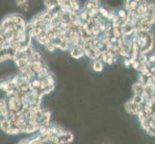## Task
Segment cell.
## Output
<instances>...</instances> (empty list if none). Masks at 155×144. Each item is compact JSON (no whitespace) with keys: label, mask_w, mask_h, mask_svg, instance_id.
I'll return each mask as SVG.
<instances>
[{"label":"cell","mask_w":155,"mask_h":144,"mask_svg":"<svg viewBox=\"0 0 155 144\" xmlns=\"http://www.w3.org/2000/svg\"><path fill=\"white\" fill-rule=\"evenodd\" d=\"M68 51H69V55L71 56V58L75 59V60H80V59H82V58L85 57L83 50L78 46L71 45Z\"/></svg>","instance_id":"6da1fadb"},{"label":"cell","mask_w":155,"mask_h":144,"mask_svg":"<svg viewBox=\"0 0 155 144\" xmlns=\"http://www.w3.org/2000/svg\"><path fill=\"white\" fill-rule=\"evenodd\" d=\"M124 110L128 114L137 116V107L134 105V103L132 102L131 99L128 100L127 102L124 104Z\"/></svg>","instance_id":"7a4b0ae2"},{"label":"cell","mask_w":155,"mask_h":144,"mask_svg":"<svg viewBox=\"0 0 155 144\" xmlns=\"http://www.w3.org/2000/svg\"><path fill=\"white\" fill-rule=\"evenodd\" d=\"M92 67H93V70L94 72L100 73V72H102L103 69H104V63L100 60H94V61H93Z\"/></svg>","instance_id":"3957f363"},{"label":"cell","mask_w":155,"mask_h":144,"mask_svg":"<svg viewBox=\"0 0 155 144\" xmlns=\"http://www.w3.org/2000/svg\"><path fill=\"white\" fill-rule=\"evenodd\" d=\"M34 40H36L37 43L41 45V46H45V45H46L47 43H48V42H50L49 39L47 38V36L45 35L44 33H42L41 35H40L39 37H37V38H35Z\"/></svg>","instance_id":"277c9868"},{"label":"cell","mask_w":155,"mask_h":144,"mask_svg":"<svg viewBox=\"0 0 155 144\" xmlns=\"http://www.w3.org/2000/svg\"><path fill=\"white\" fill-rule=\"evenodd\" d=\"M45 66V63L44 61H40V62H32V66H31V69L33 70L36 74L40 72L41 70V68Z\"/></svg>","instance_id":"5b68a950"},{"label":"cell","mask_w":155,"mask_h":144,"mask_svg":"<svg viewBox=\"0 0 155 144\" xmlns=\"http://www.w3.org/2000/svg\"><path fill=\"white\" fill-rule=\"evenodd\" d=\"M17 6L22 11V12H28V10L30 8V4L29 1H23V0H20V1H17Z\"/></svg>","instance_id":"8992f818"},{"label":"cell","mask_w":155,"mask_h":144,"mask_svg":"<svg viewBox=\"0 0 155 144\" xmlns=\"http://www.w3.org/2000/svg\"><path fill=\"white\" fill-rule=\"evenodd\" d=\"M143 90V87L141 84H139L138 82L132 86V91L134 95H142Z\"/></svg>","instance_id":"52a82bcc"},{"label":"cell","mask_w":155,"mask_h":144,"mask_svg":"<svg viewBox=\"0 0 155 144\" xmlns=\"http://www.w3.org/2000/svg\"><path fill=\"white\" fill-rule=\"evenodd\" d=\"M59 137V136H58ZM62 139L64 140V142H65V144H69V143H71L73 140H74V136L71 132H69V131H67L66 133V135L64 136H60Z\"/></svg>","instance_id":"ba28073f"},{"label":"cell","mask_w":155,"mask_h":144,"mask_svg":"<svg viewBox=\"0 0 155 144\" xmlns=\"http://www.w3.org/2000/svg\"><path fill=\"white\" fill-rule=\"evenodd\" d=\"M69 7H71L72 12H77V13L80 11V9H81L79 2L74 1V0H71V1H69Z\"/></svg>","instance_id":"9c48e42d"},{"label":"cell","mask_w":155,"mask_h":144,"mask_svg":"<svg viewBox=\"0 0 155 144\" xmlns=\"http://www.w3.org/2000/svg\"><path fill=\"white\" fill-rule=\"evenodd\" d=\"M45 81L47 85V87H55V79L54 77H53V74L50 73L48 76H47L45 79Z\"/></svg>","instance_id":"30bf717a"},{"label":"cell","mask_w":155,"mask_h":144,"mask_svg":"<svg viewBox=\"0 0 155 144\" xmlns=\"http://www.w3.org/2000/svg\"><path fill=\"white\" fill-rule=\"evenodd\" d=\"M31 60L32 62H40V61H42V57L41 55V53L38 51V50H36L33 52V54H32L31 56Z\"/></svg>","instance_id":"8fae6325"},{"label":"cell","mask_w":155,"mask_h":144,"mask_svg":"<svg viewBox=\"0 0 155 144\" xmlns=\"http://www.w3.org/2000/svg\"><path fill=\"white\" fill-rule=\"evenodd\" d=\"M68 18H69V21L72 22V23L80 19L79 18V14H78L77 12H71V13H69L68 14Z\"/></svg>","instance_id":"7c38bea8"},{"label":"cell","mask_w":155,"mask_h":144,"mask_svg":"<svg viewBox=\"0 0 155 144\" xmlns=\"http://www.w3.org/2000/svg\"><path fill=\"white\" fill-rule=\"evenodd\" d=\"M45 51L49 52V53H54L55 50H56V47H55L54 43L50 41V42H48V43H47L46 45H45Z\"/></svg>","instance_id":"4fadbf2b"},{"label":"cell","mask_w":155,"mask_h":144,"mask_svg":"<svg viewBox=\"0 0 155 144\" xmlns=\"http://www.w3.org/2000/svg\"><path fill=\"white\" fill-rule=\"evenodd\" d=\"M149 136H155V128H149V130L147 132Z\"/></svg>","instance_id":"5bb4252c"},{"label":"cell","mask_w":155,"mask_h":144,"mask_svg":"<svg viewBox=\"0 0 155 144\" xmlns=\"http://www.w3.org/2000/svg\"><path fill=\"white\" fill-rule=\"evenodd\" d=\"M6 119H7L6 117H5V116H3V115H1V114H0V124H1L2 122H4V121L6 120Z\"/></svg>","instance_id":"9a60e30c"}]
</instances>
